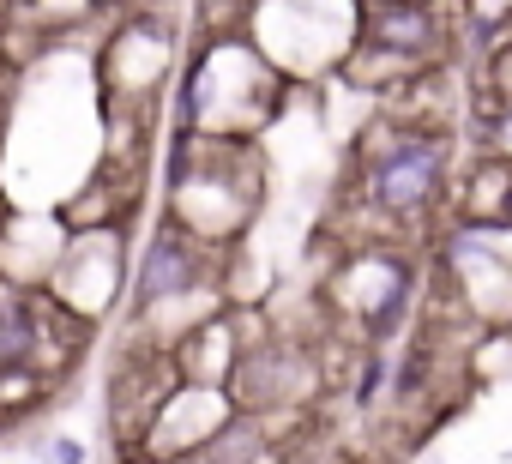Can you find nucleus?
<instances>
[{
    "label": "nucleus",
    "mask_w": 512,
    "mask_h": 464,
    "mask_svg": "<svg viewBox=\"0 0 512 464\" xmlns=\"http://www.w3.org/2000/svg\"><path fill=\"white\" fill-rule=\"evenodd\" d=\"M127 272H133V260H127V223H79V229H67V242H61L43 290L73 320L91 326L97 314H109L127 296Z\"/></svg>",
    "instance_id": "nucleus-7"
},
{
    "label": "nucleus",
    "mask_w": 512,
    "mask_h": 464,
    "mask_svg": "<svg viewBox=\"0 0 512 464\" xmlns=\"http://www.w3.org/2000/svg\"><path fill=\"white\" fill-rule=\"evenodd\" d=\"M452 37V0H362V31L344 73L368 91H398L410 79H428L452 55Z\"/></svg>",
    "instance_id": "nucleus-5"
},
{
    "label": "nucleus",
    "mask_w": 512,
    "mask_h": 464,
    "mask_svg": "<svg viewBox=\"0 0 512 464\" xmlns=\"http://www.w3.org/2000/svg\"><path fill=\"white\" fill-rule=\"evenodd\" d=\"M380 386H392V350L386 344H368L362 350V374H356V404L368 410V404H380Z\"/></svg>",
    "instance_id": "nucleus-12"
},
{
    "label": "nucleus",
    "mask_w": 512,
    "mask_h": 464,
    "mask_svg": "<svg viewBox=\"0 0 512 464\" xmlns=\"http://www.w3.org/2000/svg\"><path fill=\"white\" fill-rule=\"evenodd\" d=\"M235 31L290 85H308V79L344 73L362 31V0H247Z\"/></svg>",
    "instance_id": "nucleus-4"
},
{
    "label": "nucleus",
    "mask_w": 512,
    "mask_h": 464,
    "mask_svg": "<svg viewBox=\"0 0 512 464\" xmlns=\"http://www.w3.org/2000/svg\"><path fill=\"white\" fill-rule=\"evenodd\" d=\"M49 464H85V440H73V434H61V440H49V452H43Z\"/></svg>",
    "instance_id": "nucleus-13"
},
{
    "label": "nucleus",
    "mask_w": 512,
    "mask_h": 464,
    "mask_svg": "<svg viewBox=\"0 0 512 464\" xmlns=\"http://www.w3.org/2000/svg\"><path fill=\"white\" fill-rule=\"evenodd\" d=\"M73 314L49 296V290H31V284H13L0 278V392L13 380H43L55 356V326H67Z\"/></svg>",
    "instance_id": "nucleus-11"
},
{
    "label": "nucleus",
    "mask_w": 512,
    "mask_h": 464,
    "mask_svg": "<svg viewBox=\"0 0 512 464\" xmlns=\"http://www.w3.org/2000/svg\"><path fill=\"white\" fill-rule=\"evenodd\" d=\"M290 91L296 85L260 49H253L241 31H217L181 67L175 127H193V133H211V139H253L266 121H278V103Z\"/></svg>",
    "instance_id": "nucleus-3"
},
{
    "label": "nucleus",
    "mask_w": 512,
    "mask_h": 464,
    "mask_svg": "<svg viewBox=\"0 0 512 464\" xmlns=\"http://www.w3.org/2000/svg\"><path fill=\"white\" fill-rule=\"evenodd\" d=\"M452 181V133L440 121L380 115L356 145V205L380 229H428Z\"/></svg>",
    "instance_id": "nucleus-2"
},
{
    "label": "nucleus",
    "mask_w": 512,
    "mask_h": 464,
    "mask_svg": "<svg viewBox=\"0 0 512 464\" xmlns=\"http://www.w3.org/2000/svg\"><path fill=\"white\" fill-rule=\"evenodd\" d=\"M163 175H169L163 217L181 223L187 236H199L217 254L253 223V211H260V199H266L260 145L253 139H211V133L175 127Z\"/></svg>",
    "instance_id": "nucleus-1"
},
{
    "label": "nucleus",
    "mask_w": 512,
    "mask_h": 464,
    "mask_svg": "<svg viewBox=\"0 0 512 464\" xmlns=\"http://www.w3.org/2000/svg\"><path fill=\"white\" fill-rule=\"evenodd\" d=\"M332 290H338V308H350L362 320L368 344H392L416 302V266L404 260V248H362L338 266Z\"/></svg>",
    "instance_id": "nucleus-9"
},
{
    "label": "nucleus",
    "mask_w": 512,
    "mask_h": 464,
    "mask_svg": "<svg viewBox=\"0 0 512 464\" xmlns=\"http://www.w3.org/2000/svg\"><path fill=\"white\" fill-rule=\"evenodd\" d=\"M211 278H217V248H205L199 236H187L181 223L157 217V229L145 236V254L133 260L127 272V302H133V320L163 308V302H193V296H211Z\"/></svg>",
    "instance_id": "nucleus-8"
},
{
    "label": "nucleus",
    "mask_w": 512,
    "mask_h": 464,
    "mask_svg": "<svg viewBox=\"0 0 512 464\" xmlns=\"http://www.w3.org/2000/svg\"><path fill=\"white\" fill-rule=\"evenodd\" d=\"M7 211H13V205H7V199H0V223H7Z\"/></svg>",
    "instance_id": "nucleus-14"
},
{
    "label": "nucleus",
    "mask_w": 512,
    "mask_h": 464,
    "mask_svg": "<svg viewBox=\"0 0 512 464\" xmlns=\"http://www.w3.org/2000/svg\"><path fill=\"white\" fill-rule=\"evenodd\" d=\"M434 278L470 326H482V332L512 326V223H500V217L446 223Z\"/></svg>",
    "instance_id": "nucleus-6"
},
{
    "label": "nucleus",
    "mask_w": 512,
    "mask_h": 464,
    "mask_svg": "<svg viewBox=\"0 0 512 464\" xmlns=\"http://www.w3.org/2000/svg\"><path fill=\"white\" fill-rule=\"evenodd\" d=\"M320 386V368H314V350L302 344H284V338H260V344H241L235 362H229V404L235 416H272V410H296L308 404V392Z\"/></svg>",
    "instance_id": "nucleus-10"
}]
</instances>
